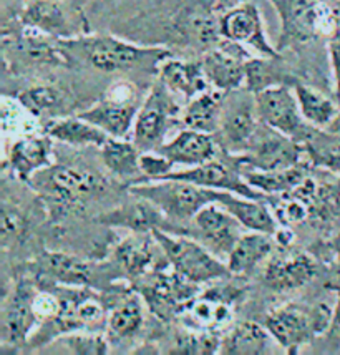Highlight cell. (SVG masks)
I'll return each instance as SVG.
<instances>
[{"instance_id":"obj_1","label":"cell","mask_w":340,"mask_h":355,"mask_svg":"<svg viewBox=\"0 0 340 355\" xmlns=\"http://www.w3.org/2000/svg\"><path fill=\"white\" fill-rule=\"evenodd\" d=\"M63 49L70 55H80L93 69L101 71H126L144 67H156L171 53L158 46H138L110 35L80 37V39L60 40Z\"/></svg>"},{"instance_id":"obj_2","label":"cell","mask_w":340,"mask_h":355,"mask_svg":"<svg viewBox=\"0 0 340 355\" xmlns=\"http://www.w3.org/2000/svg\"><path fill=\"white\" fill-rule=\"evenodd\" d=\"M131 194L158 206L173 223L191 221L207 205L219 202L224 191L204 188L189 181L160 180L156 183L131 184Z\"/></svg>"},{"instance_id":"obj_3","label":"cell","mask_w":340,"mask_h":355,"mask_svg":"<svg viewBox=\"0 0 340 355\" xmlns=\"http://www.w3.org/2000/svg\"><path fill=\"white\" fill-rule=\"evenodd\" d=\"M28 184L62 211L82 208L88 198L103 193L106 186L103 178L96 173L52 164L35 173Z\"/></svg>"},{"instance_id":"obj_4","label":"cell","mask_w":340,"mask_h":355,"mask_svg":"<svg viewBox=\"0 0 340 355\" xmlns=\"http://www.w3.org/2000/svg\"><path fill=\"white\" fill-rule=\"evenodd\" d=\"M332 315L334 311L327 304L314 307L289 304L267 315L266 329L284 349L296 354L318 334L329 332Z\"/></svg>"},{"instance_id":"obj_5","label":"cell","mask_w":340,"mask_h":355,"mask_svg":"<svg viewBox=\"0 0 340 355\" xmlns=\"http://www.w3.org/2000/svg\"><path fill=\"white\" fill-rule=\"evenodd\" d=\"M282 19L280 46L291 42H307L318 35H334L340 17L324 0H271Z\"/></svg>"},{"instance_id":"obj_6","label":"cell","mask_w":340,"mask_h":355,"mask_svg":"<svg viewBox=\"0 0 340 355\" xmlns=\"http://www.w3.org/2000/svg\"><path fill=\"white\" fill-rule=\"evenodd\" d=\"M55 294L58 297V311L50 324H46L40 332L37 334L32 345L46 344L52 337L60 334L78 331V329L93 327L99 325L105 319V307L96 294L92 291L76 286L55 287Z\"/></svg>"},{"instance_id":"obj_7","label":"cell","mask_w":340,"mask_h":355,"mask_svg":"<svg viewBox=\"0 0 340 355\" xmlns=\"http://www.w3.org/2000/svg\"><path fill=\"white\" fill-rule=\"evenodd\" d=\"M153 234L163 248V252L174 268V272L180 274L186 281L199 286L204 282L224 279L231 274L228 266L216 259L198 241L185 238L176 232L169 234L168 231L161 230H155Z\"/></svg>"},{"instance_id":"obj_8","label":"cell","mask_w":340,"mask_h":355,"mask_svg":"<svg viewBox=\"0 0 340 355\" xmlns=\"http://www.w3.org/2000/svg\"><path fill=\"white\" fill-rule=\"evenodd\" d=\"M244 153V156H239V162H244L253 170L278 171L297 166L303 150L294 138L264 125L257 126V132Z\"/></svg>"},{"instance_id":"obj_9","label":"cell","mask_w":340,"mask_h":355,"mask_svg":"<svg viewBox=\"0 0 340 355\" xmlns=\"http://www.w3.org/2000/svg\"><path fill=\"white\" fill-rule=\"evenodd\" d=\"M143 284L138 287L144 302L153 314L168 320L178 317L182 307L194 295H198V284L186 281L178 272H155L143 276Z\"/></svg>"},{"instance_id":"obj_10","label":"cell","mask_w":340,"mask_h":355,"mask_svg":"<svg viewBox=\"0 0 340 355\" xmlns=\"http://www.w3.org/2000/svg\"><path fill=\"white\" fill-rule=\"evenodd\" d=\"M256 113L262 125L296 138L305 133L304 116L300 113L297 96H292L287 85L269 87L254 93Z\"/></svg>"},{"instance_id":"obj_11","label":"cell","mask_w":340,"mask_h":355,"mask_svg":"<svg viewBox=\"0 0 340 355\" xmlns=\"http://www.w3.org/2000/svg\"><path fill=\"white\" fill-rule=\"evenodd\" d=\"M178 108L171 98V90L163 82L151 88L150 95L138 112L135 121V145L139 150H153L158 148L169 121L176 115Z\"/></svg>"},{"instance_id":"obj_12","label":"cell","mask_w":340,"mask_h":355,"mask_svg":"<svg viewBox=\"0 0 340 355\" xmlns=\"http://www.w3.org/2000/svg\"><path fill=\"white\" fill-rule=\"evenodd\" d=\"M250 55L241 44L224 40L203 55V70L210 85L221 92H235L246 83V65Z\"/></svg>"},{"instance_id":"obj_13","label":"cell","mask_w":340,"mask_h":355,"mask_svg":"<svg viewBox=\"0 0 340 355\" xmlns=\"http://www.w3.org/2000/svg\"><path fill=\"white\" fill-rule=\"evenodd\" d=\"M219 28L224 40L253 46L264 57H279V50H275L267 40L261 12L254 3H241L229 8L226 14L219 17Z\"/></svg>"},{"instance_id":"obj_14","label":"cell","mask_w":340,"mask_h":355,"mask_svg":"<svg viewBox=\"0 0 340 355\" xmlns=\"http://www.w3.org/2000/svg\"><path fill=\"white\" fill-rule=\"evenodd\" d=\"M35 302V284L31 279L17 281L12 294L3 301L0 315V336L2 344L17 345L27 339L28 332L35 324L37 315L33 309Z\"/></svg>"},{"instance_id":"obj_15","label":"cell","mask_w":340,"mask_h":355,"mask_svg":"<svg viewBox=\"0 0 340 355\" xmlns=\"http://www.w3.org/2000/svg\"><path fill=\"white\" fill-rule=\"evenodd\" d=\"M136 113H138V105H136L133 88L125 83H118L112 88L110 96L87 112L80 113L78 116L99 126L110 137H125L131 128Z\"/></svg>"},{"instance_id":"obj_16","label":"cell","mask_w":340,"mask_h":355,"mask_svg":"<svg viewBox=\"0 0 340 355\" xmlns=\"http://www.w3.org/2000/svg\"><path fill=\"white\" fill-rule=\"evenodd\" d=\"M199 239L214 254H228L241 238V221L226 208L214 202L203 208L193 219Z\"/></svg>"},{"instance_id":"obj_17","label":"cell","mask_w":340,"mask_h":355,"mask_svg":"<svg viewBox=\"0 0 340 355\" xmlns=\"http://www.w3.org/2000/svg\"><path fill=\"white\" fill-rule=\"evenodd\" d=\"M161 180L189 181V183L204 186V188L235 193L237 196L249 198V200L262 201L267 198L266 194L257 191V189L250 188V186L244 181L242 175L236 173L231 166H226V164L219 162H212V159L211 162L198 164V166H193L191 170L180 171V173L171 171L169 175L161 178Z\"/></svg>"},{"instance_id":"obj_18","label":"cell","mask_w":340,"mask_h":355,"mask_svg":"<svg viewBox=\"0 0 340 355\" xmlns=\"http://www.w3.org/2000/svg\"><path fill=\"white\" fill-rule=\"evenodd\" d=\"M178 317L194 331L210 334L224 331V329L231 327V299L228 297L226 293H219V291H210L203 295H194L182 307Z\"/></svg>"},{"instance_id":"obj_19","label":"cell","mask_w":340,"mask_h":355,"mask_svg":"<svg viewBox=\"0 0 340 355\" xmlns=\"http://www.w3.org/2000/svg\"><path fill=\"white\" fill-rule=\"evenodd\" d=\"M317 270V263L309 254H282L267 264L264 281L274 291H291L312 281Z\"/></svg>"},{"instance_id":"obj_20","label":"cell","mask_w":340,"mask_h":355,"mask_svg":"<svg viewBox=\"0 0 340 355\" xmlns=\"http://www.w3.org/2000/svg\"><path fill=\"white\" fill-rule=\"evenodd\" d=\"M139 198V196H136ZM167 214L151 201L139 198V201L130 202L121 208L106 213L99 221L108 226H123L135 232H153L155 230H174V223L168 221Z\"/></svg>"},{"instance_id":"obj_21","label":"cell","mask_w":340,"mask_h":355,"mask_svg":"<svg viewBox=\"0 0 340 355\" xmlns=\"http://www.w3.org/2000/svg\"><path fill=\"white\" fill-rule=\"evenodd\" d=\"M52 137L49 135H28L17 139L10 150V163L12 173L19 178L20 181L32 180V176L44 168L50 166V150H52Z\"/></svg>"},{"instance_id":"obj_22","label":"cell","mask_w":340,"mask_h":355,"mask_svg":"<svg viewBox=\"0 0 340 355\" xmlns=\"http://www.w3.org/2000/svg\"><path fill=\"white\" fill-rule=\"evenodd\" d=\"M155 151L168 158L173 164H186V166L193 168L211 162L216 155V145L210 133L188 128L186 132L178 135L173 141L164 143Z\"/></svg>"},{"instance_id":"obj_23","label":"cell","mask_w":340,"mask_h":355,"mask_svg":"<svg viewBox=\"0 0 340 355\" xmlns=\"http://www.w3.org/2000/svg\"><path fill=\"white\" fill-rule=\"evenodd\" d=\"M20 25L53 39H70L71 24L67 10L57 0H32L19 17Z\"/></svg>"},{"instance_id":"obj_24","label":"cell","mask_w":340,"mask_h":355,"mask_svg":"<svg viewBox=\"0 0 340 355\" xmlns=\"http://www.w3.org/2000/svg\"><path fill=\"white\" fill-rule=\"evenodd\" d=\"M257 120L254 101H239V105H231L228 110H223L219 128L223 133L224 146L235 153L248 150L250 139L257 132Z\"/></svg>"},{"instance_id":"obj_25","label":"cell","mask_w":340,"mask_h":355,"mask_svg":"<svg viewBox=\"0 0 340 355\" xmlns=\"http://www.w3.org/2000/svg\"><path fill=\"white\" fill-rule=\"evenodd\" d=\"M158 249H161V244L153 232H136V236L125 239L117 248L114 259L123 272L133 279H139L150 274L148 270L155 264Z\"/></svg>"},{"instance_id":"obj_26","label":"cell","mask_w":340,"mask_h":355,"mask_svg":"<svg viewBox=\"0 0 340 355\" xmlns=\"http://www.w3.org/2000/svg\"><path fill=\"white\" fill-rule=\"evenodd\" d=\"M40 277L46 279L50 284L65 286H87L92 281V268L82 259L60 252H45L37 263Z\"/></svg>"},{"instance_id":"obj_27","label":"cell","mask_w":340,"mask_h":355,"mask_svg":"<svg viewBox=\"0 0 340 355\" xmlns=\"http://www.w3.org/2000/svg\"><path fill=\"white\" fill-rule=\"evenodd\" d=\"M160 80L169 90L181 93L188 100L206 92L210 85L201 62H182L174 58H167L161 63Z\"/></svg>"},{"instance_id":"obj_28","label":"cell","mask_w":340,"mask_h":355,"mask_svg":"<svg viewBox=\"0 0 340 355\" xmlns=\"http://www.w3.org/2000/svg\"><path fill=\"white\" fill-rule=\"evenodd\" d=\"M178 28L189 42L206 46V49H212L223 39L219 19L210 7L201 2L194 3L182 12L180 20H178Z\"/></svg>"},{"instance_id":"obj_29","label":"cell","mask_w":340,"mask_h":355,"mask_svg":"<svg viewBox=\"0 0 340 355\" xmlns=\"http://www.w3.org/2000/svg\"><path fill=\"white\" fill-rule=\"evenodd\" d=\"M218 205L226 208L231 214H235L242 226L248 227V230L267 232V234L278 232V223L269 213V209L264 205H261V201L249 200V198L224 191Z\"/></svg>"},{"instance_id":"obj_30","label":"cell","mask_w":340,"mask_h":355,"mask_svg":"<svg viewBox=\"0 0 340 355\" xmlns=\"http://www.w3.org/2000/svg\"><path fill=\"white\" fill-rule=\"evenodd\" d=\"M272 234L254 231L241 236L228 256V268L231 274H248L272 252Z\"/></svg>"},{"instance_id":"obj_31","label":"cell","mask_w":340,"mask_h":355,"mask_svg":"<svg viewBox=\"0 0 340 355\" xmlns=\"http://www.w3.org/2000/svg\"><path fill=\"white\" fill-rule=\"evenodd\" d=\"M224 93L226 92L206 90L191 98L185 118H182L185 125L203 133H212L219 130L221 118H223Z\"/></svg>"},{"instance_id":"obj_32","label":"cell","mask_w":340,"mask_h":355,"mask_svg":"<svg viewBox=\"0 0 340 355\" xmlns=\"http://www.w3.org/2000/svg\"><path fill=\"white\" fill-rule=\"evenodd\" d=\"M269 347V331L256 322H239L221 340V354L262 355Z\"/></svg>"},{"instance_id":"obj_33","label":"cell","mask_w":340,"mask_h":355,"mask_svg":"<svg viewBox=\"0 0 340 355\" xmlns=\"http://www.w3.org/2000/svg\"><path fill=\"white\" fill-rule=\"evenodd\" d=\"M45 133L58 141L75 146H99L101 148L110 139V135L83 118H65L52 121L45 128Z\"/></svg>"},{"instance_id":"obj_34","label":"cell","mask_w":340,"mask_h":355,"mask_svg":"<svg viewBox=\"0 0 340 355\" xmlns=\"http://www.w3.org/2000/svg\"><path fill=\"white\" fill-rule=\"evenodd\" d=\"M242 178H244V181L250 188L257 189V191L266 194V196H274V194L289 193L296 189L297 186L303 184L307 180V175L297 164V166L278 171H244Z\"/></svg>"},{"instance_id":"obj_35","label":"cell","mask_w":340,"mask_h":355,"mask_svg":"<svg viewBox=\"0 0 340 355\" xmlns=\"http://www.w3.org/2000/svg\"><path fill=\"white\" fill-rule=\"evenodd\" d=\"M139 148L135 143L118 141L110 138L101 146V158L110 171L114 176L125 178V180H138L142 175L139 170Z\"/></svg>"},{"instance_id":"obj_36","label":"cell","mask_w":340,"mask_h":355,"mask_svg":"<svg viewBox=\"0 0 340 355\" xmlns=\"http://www.w3.org/2000/svg\"><path fill=\"white\" fill-rule=\"evenodd\" d=\"M294 88L304 120L316 126H329L332 123L339 113L337 105L332 100L303 83H296Z\"/></svg>"},{"instance_id":"obj_37","label":"cell","mask_w":340,"mask_h":355,"mask_svg":"<svg viewBox=\"0 0 340 355\" xmlns=\"http://www.w3.org/2000/svg\"><path fill=\"white\" fill-rule=\"evenodd\" d=\"M143 325V306L138 295L131 294L114 307L108 319V332L113 339L133 337Z\"/></svg>"},{"instance_id":"obj_38","label":"cell","mask_w":340,"mask_h":355,"mask_svg":"<svg viewBox=\"0 0 340 355\" xmlns=\"http://www.w3.org/2000/svg\"><path fill=\"white\" fill-rule=\"evenodd\" d=\"M278 58H253L250 57L246 65V88L249 92L257 93L269 87L284 85L286 73L278 65Z\"/></svg>"},{"instance_id":"obj_39","label":"cell","mask_w":340,"mask_h":355,"mask_svg":"<svg viewBox=\"0 0 340 355\" xmlns=\"http://www.w3.org/2000/svg\"><path fill=\"white\" fill-rule=\"evenodd\" d=\"M20 105L35 116H42L45 113H52L53 110L60 108L65 101V93L55 85H35L25 88L17 96Z\"/></svg>"},{"instance_id":"obj_40","label":"cell","mask_w":340,"mask_h":355,"mask_svg":"<svg viewBox=\"0 0 340 355\" xmlns=\"http://www.w3.org/2000/svg\"><path fill=\"white\" fill-rule=\"evenodd\" d=\"M27 221H25L24 213L17 209L15 206H10L8 202H3L2 206V244L8 246L14 241L22 238Z\"/></svg>"},{"instance_id":"obj_41","label":"cell","mask_w":340,"mask_h":355,"mask_svg":"<svg viewBox=\"0 0 340 355\" xmlns=\"http://www.w3.org/2000/svg\"><path fill=\"white\" fill-rule=\"evenodd\" d=\"M173 166L174 164L160 153L139 155V170H142L143 178L136 180L133 184L146 183V181H158L163 176L169 175L173 171Z\"/></svg>"},{"instance_id":"obj_42","label":"cell","mask_w":340,"mask_h":355,"mask_svg":"<svg viewBox=\"0 0 340 355\" xmlns=\"http://www.w3.org/2000/svg\"><path fill=\"white\" fill-rule=\"evenodd\" d=\"M62 342L67 345L68 352L74 354L99 355L108 352V344L100 336H68L67 339H62Z\"/></svg>"},{"instance_id":"obj_43","label":"cell","mask_w":340,"mask_h":355,"mask_svg":"<svg viewBox=\"0 0 340 355\" xmlns=\"http://www.w3.org/2000/svg\"><path fill=\"white\" fill-rule=\"evenodd\" d=\"M327 49H329L330 67H332V71H334L335 98H337V101L340 103V28L329 39Z\"/></svg>"},{"instance_id":"obj_44","label":"cell","mask_w":340,"mask_h":355,"mask_svg":"<svg viewBox=\"0 0 340 355\" xmlns=\"http://www.w3.org/2000/svg\"><path fill=\"white\" fill-rule=\"evenodd\" d=\"M317 163L340 175V153H325L317 156Z\"/></svg>"},{"instance_id":"obj_45","label":"cell","mask_w":340,"mask_h":355,"mask_svg":"<svg viewBox=\"0 0 340 355\" xmlns=\"http://www.w3.org/2000/svg\"><path fill=\"white\" fill-rule=\"evenodd\" d=\"M325 287L340 294V263L334 269H330L329 277L325 281Z\"/></svg>"},{"instance_id":"obj_46","label":"cell","mask_w":340,"mask_h":355,"mask_svg":"<svg viewBox=\"0 0 340 355\" xmlns=\"http://www.w3.org/2000/svg\"><path fill=\"white\" fill-rule=\"evenodd\" d=\"M329 334H332L335 339L340 340V297L337 301V306L334 309V315H332V324H330Z\"/></svg>"},{"instance_id":"obj_47","label":"cell","mask_w":340,"mask_h":355,"mask_svg":"<svg viewBox=\"0 0 340 355\" xmlns=\"http://www.w3.org/2000/svg\"><path fill=\"white\" fill-rule=\"evenodd\" d=\"M329 128H330V132H332V133H340V108H339L337 116H335V120L329 125Z\"/></svg>"}]
</instances>
